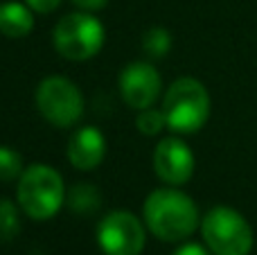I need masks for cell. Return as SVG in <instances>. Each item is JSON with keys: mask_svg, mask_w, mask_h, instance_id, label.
Returning a JSON list of instances; mask_svg holds the SVG:
<instances>
[{"mask_svg": "<svg viewBox=\"0 0 257 255\" xmlns=\"http://www.w3.org/2000/svg\"><path fill=\"white\" fill-rule=\"evenodd\" d=\"M25 3H27V7H30L32 12L50 14V12H54V9L61 5V0H25Z\"/></svg>", "mask_w": 257, "mask_h": 255, "instance_id": "17", "label": "cell"}, {"mask_svg": "<svg viewBox=\"0 0 257 255\" xmlns=\"http://www.w3.org/2000/svg\"><path fill=\"white\" fill-rule=\"evenodd\" d=\"M136 126H138V131L145 136H158L163 129H167V117H165L163 108L149 106V108L138 111Z\"/></svg>", "mask_w": 257, "mask_h": 255, "instance_id": "16", "label": "cell"}, {"mask_svg": "<svg viewBox=\"0 0 257 255\" xmlns=\"http://www.w3.org/2000/svg\"><path fill=\"white\" fill-rule=\"evenodd\" d=\"M172 255H212L208 246H201V244H183V246H178L176 251Z\"/></svg>", "mask_w": 257, "mask_h": 255, "instance_id": "18", "label": "cell"}, {"mask_svg": "<svg viewBox=\"0 0 257 255\" xmlns=\"http://www.w3.org/2000/svg\"><path fill=\"white\" fill-rule=\"evenodd\" d=\"M21 233V212L12 199H0V242H12Z\"/></svg>", "mask_w": 257, "mask_h": 255, "instance_id": "13", "label": "cell"}, {"mask_svg": "<svg viewBox=\"0 0 257 255\" xmlns=\"http://www.w3.org/2000/svg\"><path fill=\"white\" fill-rule=\"evenodd\" d=\"M117 88H120L122 99L128 106L142 111V108L154 106V102L160 95V88H163V81H160L158 70L151 63L133 61L120 72Z\"/></svg>", "mask_w": 257, "mask_h": 255, "instance_id": "9", "label": "cell"}, {"mask_svg": "<svg viewBox=\"0 0 257 255\" xmlns=\"http://www.w3.org/2000/svg\"><path fill=\"white\" fill-rule=\"evenodd\" d=\"M97 244L104 255H140L147 244L145 224L128 210H113L97 224Z\"/></svg>", "mask_w": 257, "mask_h": 255, "instance_id": "7", "label": "cell"}, {"mask_svg": "<svg viewBox=\"0 0 257 255\" xmlns=\"http://www.w3.org/2000/svg\"><path fill=\"white\" fill-rule=\"evenodd\" d=\"M66 183L54 167L34 163L25 167L16 183V201L30 219L45 221L66 203Z\"/></svg>", "mask_w": 257, "mask_h": 255, "instance_id": "2", "label": "cell"}, {"mask_svg": "<svg viewBox=\"0 0 257 255\" xmlns=\"http://www.w3.org/2000/svg\"><path fill=\"white\" fill-rule=\"evenodd\" d=\"M66 156L77 170H95L106 156V138L97 126H79L68 140Z\"/></svg>", "mask_w": 257, "mask_h": 255, "instance_id": "10", "label": "cell"}, {"mask_svg": "<svg viewBox=\"0 0 257 255\" xmlns=\"http://www.w3.org/2000/svg\"><path fill=\"white\" fill-rule=\"evenodd\" d=\"M147 228L163 242H183L201 224L199 208L190 194L178 188H158L147 197L142 208Z\"/></svg>", "mask_w": 257, "mask_h": 255, "instance_id": "1", "label": "cell"}, {"mask_svg": "<svg viewBox=\"0 0 257 255\" xmlns=\"http://www.w3.org/2000/svg\"><path fill=\"white\" fill-rule=\"evenodd\" d=\"M108 0H72V5H77L84 12H97V9L106 7Z\"/></svg>", "mask_w": 257, "mask_h": 255, "instance_id": "19", "label": "cell"}, {"mask_svg": "<svg viewBox=\"0 0 257 255\" xmlns=\"http://www.w3.org/2000/svg\"><path fill=\"white\" fill-rule=\"evenodd\" d=\"M104 25L93 12H72L66 14L54 25L52 43L57 52L68 61H86L93 59L104 45Z\"/></svg>", "mask_w": 257, "mask_h": 255, "instance_id": "5", "label": "cell"}, {"mask_svg": "<svg viewBox=\"0 0 257 255\" xmlns=\"http://www.w3.org/2000/svg\"><path fill=\"white\" fill-rule=\"evenodd\" d=\"M36 108L52 126L68 129L84 115V95L68 77L50 75L36 88Z\"/></svg>", "mask_w": 257, "mask_h": 255, "instance_id": "6", "label": "cell"}, {"mask_svg": "<svg viewBox=\"0 0 257 255\" xmlns=\"http://www.w3.org/2000/svg\"><path fill=\"white\" fill-rule=\"evenodd\" d=\"M34 30V16L27 3L5 0L0 3V34L7 39H23Z\"/></svg>", "mask_w": 257, "mask_h": 255, "instance_id": "11", "label": "cell"}, {"mask_svg": "<svg viewBox=\"0 0 257 255\" xmlns=\"http://www.w3.org/2000/svg\"><path fill=\"white\" fill-rule=\"evenodd\" d=\"M142 50L151 59H163L172 50V34L165 27H151L142 36Z\"/></svg>", "mask_w": 257, "mask_h": 255, "instance_id": "14", "label": "cell"}, {"mask_svg": "<svg viewBox=\"0 0 257 255\" xmlns=\"http://www.w3.org/2000/svg\"><path fill=\"white\" fill-rule=\"evenodd\" d=\"M205 246L212 255H248L253 251V228L241 212L228 206H217L201 219Z\"/></svg>", "mask_w": 257, "mask_h": 255, "instance_id": "4", "label": "cell"}, {"mask_svg": "<svg viewBox=\"0 0 257 255\" xmlns=\"http://www.w3.org/2000/svg\"><path fill=\"white\" fill-rule=\"evenodd\" d=\"M196 158L192 154V149L187 147V143H183L176 136L163 138L154 149V172L158 174V179L167 185H178L187 183L194 174Z\"/></svg>", "mask_w": 257, "mask_h": 255, "instance_id": "8", "label": "cell"}, {"mask_svg": "<svg viewBox=\"0 0 257 255\" xmlns=\"http://www.w3.org/2000/svg\"><path fill=\"white\" fill-rule=\"evenodd\" d=\"M167 129L174 134H196L210 117L208 88L194 77H181L167 88L163 99Z\"/></svg>", "mask_w": 257, "mask_h": 255, "instance_id": "3", "label": "cell"}, {"mask_svg": "<svg viewBox=\"0 0 257 255\" xmlns=\"http://www.w3.org/2000/svg\"><path fill=\"white\" fill-rule=\"evenodd\" d=\"M23 158L16 149L7 147V145H0V181L3 183H12L18 181L23 174Z\"/></svg>", "mask_w": 257, "mask_h": 255, "instance_id": "15", "label": "cell"}, {"mask_svg": "<svg viewBox=\"0 0 257 255\" xmlns=\"http://www.w3.org/2000/svg\"><path fill=\"white\" fill-rule=\"evenodd\" d=\"M68 206L79 215H93L99 206H102V197H99L97 188L90 183H77L68 190Z\"/></svg>", "mask_w": 257, "mask_h": 255, "instance_id": "12", "label": "cell"}]
</instances>
